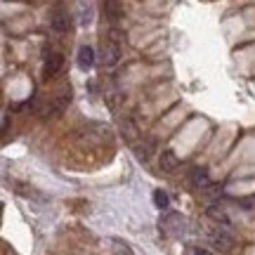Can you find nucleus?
<instances>
[{"label": "nucleus", "instance_id": "nucleus-1", "mask_svg": "<svg viewBox=\"0 0 255 255\" xmlns=\"http://www.w3.org/2000/svg\"><path fill=\"white\" fill-rule=\"evenodd\" d=\"M73 17L76 24L83 28H88L95 21V5L92 0H73Z\"/></svg>", "mask_w": 255, "mask_h": 255}, {"label": "nucleus", "instance_id": "nucleus-2", "mask_svg": "<svg viewBox=\"0 0 255 255\" xmlns=\"http://www.w3.org/2000/svg\"><path fill=\"white\" fill-rule=\"evenodd\" d=\"M158 227H161V234H163V237L175 239L184 232V218L180 213H165Z\"/></svg>", "mask_w": 255, "mask_h": 255}, {"label": "nucleus", "instance_id": "nucleus-3", "mask_svg": "<svg viewBox=\"0 0 255 255\" xmlns=\"http://www.w3.org/2000/svg\"><path fill=\"white\" fill-rule=\"evenodd\" d=\"M64 69V55L62 52H47L45 55V64H43V76L45 78H55L57 73Z\"/></svg>", "mask_w": 255, "mask_h": 255}, {"label": "nucleus", "instance_id": "nucleus-4", "mask_svg": "<svg viewBox=\"0 0 255 255\" xmlns=\"http://www.w3.org/2000/svg\"><path fill=\"white\" fill-rule=\"evenodd\" d=\"M69 102H71V90H64L57 100H52L50 104H47L45 111H43L40 116H43V119H55V116H59V114H62L64 107H66Z\"/></svg>", "mask_w": 255, "mask_h": 255}, {"label": "nucleus", "instance_id": "nucleus-5", "mask_svg": "<svg viewBox=\"0 0 255 255\" xmlns=\"http://www.w3.org/2000/svg\"><path fill=\"white\" fill-rule=\"evenodd\" d=\"M210 244L227 253V251H232V246H234V239H232V234H229L225 227H220V229H213V232H210Z\"/></svg>", "mask_w": 255, "mask_h": 255}, {"label": "nucleus", "instance_id": "nucleus-6", "mask_svg": "<svg viewBox=\"0 0 255 255\" xmlns=\"http://www.w3.org/2000/svg\"><path fill=\"white\" fill-rule=\"evenodd\" d=\"M121 59V47L116 40H104V47H102V62L104 66H114V64Z\"/></svg>", "mask_w": 255, "mask_h": 255}, {"label": "nucleus", "instance_id": "nucleus-7", "mask_svg": "<svg viewBox=\"0 0 255 255\" xmlns=\"http://www.w3.org/2000/svg\"><path fill=\"white\" fill-rule=\"evenodd\" d=\"M158 165H161V170H163V173H175V170L180 168V158L175 156V151L163 149L161 156H158Z\"/></svg>", "mask_w": 255, "mask_h": 255}, {"label": "nucleus", "instance_id": "nucleus-8", "mask_svg": "<svg viewBox=\"0 0 255 255\" xmlns=\"http://www.w3.org/2000/svg\"><path fill=\"white\" fill-rule=\"evenodd\" d=\"M50 26H52V31H57V33H64V31L69 28V19H66V12H64L62 7L52 9V14H50Z\"/></svg>", "mask_w": 255, "mask_h": 255}, {"label": "nucleus", "instance_id": "nucleus-9", "mask_svg": "<svg viewBox=\"0 0 255 255\" xmlns=\"http://www.w3.org/2000/svg\"><path fill=\"white\" fill-rule=\"evenodd\" d=\"M92 66H95V50H92L90 45H83L81 50H78V69L88 71Z\"/></svg>", "mask_w": 255, "mask_h": 255}, {"label": "nucleus", "instance_id": "nucleus-10", "mask_svg": "<svg viewBox=\"0 0 255 255\" xmlns=\"http://www.w3.org/2000/svg\"><path fill=\"white\" fill-rule=\"evenodd\" d=\"M189 180L194 187H208L210 184V175L206 168H201V165H196V168H191L189 173Z\"/></svg>", "mask_w": 255, "mask_h": 255}, {"label": "nucleus", "instance_id": "nucleus-11", "mask_svg": "<svg viewBox=\"0 0 255 255\" xmlns=\"http://www.w3.org/2000/svg\"><path fill=\"white\" fill-rule=\"evenodd\" d=\"M208 215L215 220V222H220L222 227H229V218H227V213H225L222 208H215V206H213V208H208Z\"/></svg>", "mask_w": 255, "mask_h": 255}, {"label": "nucleus", "instance_id": "nucleus-12", "mask_svg": "<svg viewBox=\"0 0 255 255\" xmlns=\"http://www.w3.org/2000/svg\"><path fill=\"white\" fill-rule=\"evenodd\" d=\"M154 203H156V208H168V203H170V201H168V194H165L163 189H156L154 191Z\"/></svg>", "mask_w": 255, "mask_h": 255}, {"label": "nucleus", "instance_id": "nucleus-13", "mask_svg": "<svg viewBox=\"0 0 255 255\" xmlns=\"http://www.w3.org/2000/svg\"><path fill=\"white\" fill-rule=\"evenodd\" d=\"M111 244H114V251H116L119 255H135L132 253V248L128 246V244H123L121 239H111Z\"/></svg>", "mask_w": 255, "mask_h": 255}, {"label": "nucleus", "instance_id": "nucleus-14", "mask_svg": "<svg viewBox=\"0 0 255 255\" xmlns=\"http://www.w3.org/2000/svg\"><path fill=\"white\" fill-rule=\"evenodd\" d=\"M107 12H109L111 19H119L121 17V2L119 0H107Z\"/></svg>", "mask_w": 255, "mask_h": 255}, {"label": "nucleus", "instance_id": "nucleus-15", "mask_svg": "<svg viewBox=\"0 0 255 255\" xmlns=\"http://www.w3.org/2000/svg\"><path fill=\"white\" fill-rule=\"evenodd\" d=\"M191 255H213L210 251H206V248H194V253Z\"/></svg>", "mask_w": 255, "mask_h": 255}, {"label": "nucleus", "instance_id": "nucleus-16", "mask_svg": "<svg viewBox=\"0 0 255 255\" xmlns=\"http://www.w3.org/2000/svg\"><path fill=\"white\" fill-rule=\"evenodd\" d=\"M7 126H9V119H7V114L2 116V130H7Z\"/></svg>", "mask_w": 255, "mask_h": 255}]
</instances>
